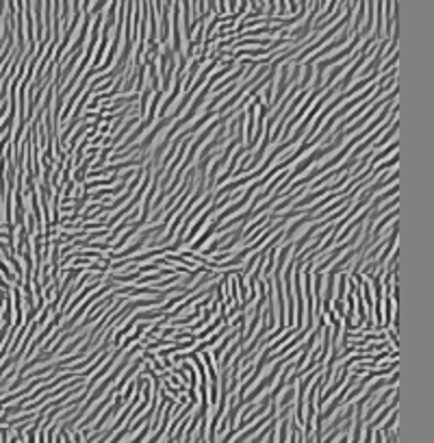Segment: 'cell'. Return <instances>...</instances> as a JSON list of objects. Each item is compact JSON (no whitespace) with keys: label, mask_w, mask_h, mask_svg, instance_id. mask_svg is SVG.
Here are the masks:
<instances>
[{"label":"cell","mask_w":434,"mask_h":443,"mask_svg":"<svg viewBox=\"0 0 434 443\" xmlns=\"http://www.w3.org/2000/svg\"><path fill=\"white\" fill-rule=\"evenodd\" d=\"M237 7H239V0H228V13H235L237 11Z\"/></svg>","instance_id":"cell-4"},{"label":"cell","mask_w":434,"mask_h":443,"mask_svg":"<svg viewBox=\"0 0 434 443\" xmlns=\"http://www.w3.org/2000/svg\"><path fill=\"white\" fill-rule=\"evenodd\" d=\"M395 387H397V385L386 387V391H385V394H382L380 397H378L376 402H371V404L367 406V413H362V421H369V419H373V415H376V413L380 411L382 406H385V404H386L388 400H391L393 395H397V389H395Z\"/></svg>","instance_id":"cell-1"},{"label":"cell","mask_w":434,"mask_h":443,"mask_svg":"<svg viewBox=\"0 0 434 443\" xmlns=\"http://www.w3.org/2000/svg\"><path fill=\"white\" fill-rule=\"evenodd\" d=\"M98 135H111V124L104 122L102 126H98Z\"/></svg>","instance_id":"cell-3"},{"label":"cell","mask_w":434,"mask_h":443,"mask_svg":"<svg viewBox=\"0 0 434 443\" xmlns=\"http://www.w3.org/2000/svg\"><path fill=\"white\" fill-rule=\"evenodd\" d=\"M221 324H224V321H221V317H213V320L209 321V326H206L204 330L195 332V339H198V341H200V339H206V337H209V335H213V332H215L217 328H219Z\"/></svg>","instance_id":"cell-2"}]
</instances>
